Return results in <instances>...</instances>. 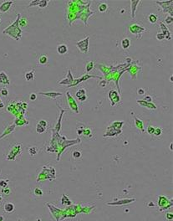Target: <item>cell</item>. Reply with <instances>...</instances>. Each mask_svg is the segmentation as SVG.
<instances>
[{
  "instance_id": "cell-12",
  "label": "cell",
  "mask_w": 173,
  "mask_h": 221,
  "mask_svg": "<svg viewBox=\"0 0 173 221\" xmlns=\"http://www.w3.org/2000/svg\"><path fill=\"white\" fill-rule=\"evenodd\" d=\"M3 208H4L5 212H7V213H12V212H14L15 210L14 205L12 204V203H6L4 205Z\"/></svg>"
},
{
  "instance_id": "cell-26",
  "label": "cell",
  "mask_w": 173,
  "mask_h": 221,
  "mask_svg": "<svg viewBox=\"0 0 173 221\" xmlns=\"http://www.w3.org/2000/svg\"><path fill=\"white\" fill-rule=\"evenodd\" d=\"M161 133H162V129L160 128V127H157V128H155V131H154L153 134L157 137H159V136L161 135Z\"/></svg>"
},
{
  "instance_id": "cell-19",
  "label": "cell",
  "mask_w": 173,
  "mask_h": 221,
  "mask_svg": "<svg viewBox=\"0 0 173 221\" xmlns=\"http://www.w3.org/2000/svg\"><path fill=\"white\" fill-rule=\"evenodd\" d=\"M86 90H85V89L81 88L77 90V92H76V96H77L78 98H80V97H81V96H86Z\"/></svg>"
},
{
  "instance_id": "cell-20",
  "label": "cell",
  "mask_w": 173,
  "mask_h": 221,
  "mask_svg": "<svg viewBox=\"0 0 173 221\" xmlns=\"http://www.w3.org/2000/svg\"><path fill=\"white\" fill-rule=\"evenodd\" d=\"M14 127H15L14 124V125H12L11 127H9V128H8V129H7V130H6V131H5L4 133H3V134H2V135L0 136V139H1L2 137H3L4 136H6L7 134H9V133H11V132H12V131L14 130Z\"/></svg>"
},
{
  "instance_id": "cell-29",
  "label": "cell",
  "mask_w": 173,
  "mask_h": 221,
  "mask_svg": "<svg viewBox=\"0 0 173 221\" xmlns=\"http://www.w3.org/2000/svg\"><path fill=\"white\" fill-rule=\"evenodd\" d=\"M34 194L35 195H37V196H42L43 195V191L40 189H39V188H36V189H34Z\"/></svg>"
},
{
  "instance_id": "cell-36",
  "label": "cell",
  "mask_w": 173,
  "mask_h": 221,
  "mask_svg": "<svg viewBox=\"0 0 173 221\" xmlns=\"http://www.w3.org/2000/svg\"><path fill=\"white\" fill-rule=\"evenodd\" d=\"M143 101L146 102H152V97H151V96H146L144 98Z\"/></svg>"
},
{
  "instance_id": "cell-8",
  "label": "cell",
  "mask_w": 173,
  "mask_h": 221,
  "mask_svg": "<svg viewBox=\"0 0 173 221\" xmlns=\"http://www.w3.org/2000/svg\"><path fill=\"white\" fill-rule=\"evenodd\" d=\"M160 26H161V29L162 30V34L165 35V38H166L167 40H171L172 37H171V34L169 32L168 29L166 28V26L163 24V23H160Z\"/></svg>"
},
{
  "instance_id": "cell-31",
  "label": "cell",
  "mask_w": 173,
  "mask_h": 221,
  "mask_svg": "<svg viewBox=\"0 0 173 221\" xmlns=\"http://www.w3.org/2000/svg\"><path fill=\"white\" fill-rule=\"evenodd\" d=\"M154 131H155V127L153 126H149L148 128H147V132L149 134H153L154 133Z\"/></svg>"
},
{
  "instance_id": "cell-24",
  "label": "cell",
  "mask_w": 173,
  "mask_h": 221,
  "mask_svg": "<svg viewBox=\"0 0 173 221\" xmlns=\"http://www.w3.org/2000/svg\"><path fill=\"white\" fill-rule=\"evenodd\" d=\"M93 68H94V63H93L92 61H90V62H89V63L87 64L86 71L87 72H89Z\"/></svg>"
},
{
  "instance_id": "cell-39",
  "label": "cell",
  "mask_w": 173,
  "mask_h": 221,
  "mask_svg": "<svg viewBox=\"0 0 173 221\" xmlns=\"http://www.w3.org/2000/svg\"><path fill=\"white\" fill-rule=\"evenodd\" d=\"M86 96H81V97H80V98H78V99H79L80 102H85V101L86 100Z\"/></svg>"
},
{
  "instance_id": "cell-23",
  "label": "cell",
  "mask_w": 173,
  "mask_h": 221,
  "mask_svg": "<svg viewBox=\"0 0 173 221\" xmlns=\"http://www.w3.org/2000/svg\"><path fill=\"white\" fill-rule=\"evenodd\" d=\"M36 132L38 133H43L45 132V127H43L42 126H40L39 123L37 124V127H36Z\"/></svg>"
},
{
  "instance_id": "cell-42",
  "label": "cell",
  "mask_w": 173,
  "mask_h": 221,
  "mask_svg": "<svg viewBox=\"0 0 173 221\" xmlns=\"http://www.w3.org/2000/svg\"><path fill=\"white\" fill-rule=\"evenodd\" d=\"M36 221H41V220H40L39 219H38V220H36Z\"/></svg>"
},
{
  "instance_id": "cell-27",
  "label": "cell",
  "mask_w": 173,
  "mask_h": 221,
  "mask_svg": "<svg viewBox=\"0 0 173 221\" xmlns=\"http://www.w3.org/2000/svg\"><path fill=\"white\" fill-rule=\"evenodd\" d=\"M156 38H157V40L161 41V40H163L165 39V35H164L162 33H157V34Z\"/></svg>"
},
{
  "instance_id": "cell-32",
  "label": "cell",
  "mask_w": 173,
  "mask_h": 221,
  "mask_svg": "<svg viewBox=\"0 0 173 221\" xmlns=\"http://www.w3.org/2000/svg\"><path fill=\"white\" fill-rule=\"evenodd\" d=\"M165 22L166 24H172V16H169V17H166V19H165Z\"/></svg>"
},
{
  "instance_id": "cell-40",
  "label": "cell",
  "mask_w": 173,
  "mask_h": 221,
  "mask_svg": "<svg viewBox=\"0 0 173 221\" xmlns=\"http://www.w3.org/2000/svg\"><path fill=\"white\" fill-rule=\"evenodd\" d=\"M0 221H3V216H0Z\"/></svg>"
},
{
  "instance_id": "cell-34",
  "label": "cell",
  "mask_w": 173,
  "mask_h": 221,
  "mask_svg": "<svg viewBox=\"0 0 173 221\" xmlns=\"http://www.w3.org/2000/svg\"><path fill=\"white\" fill-rule=\"evenodd\" d=\"M47 1H39V6L40 7V8H44L45 6H46V4H47Z\"/></svg>"
},
{
  "instance_id": "cell-9",
  "label": "cell",
  "mask_w": 173,
  "mask_h": 221,
  "mask_svg": "<svg viewBox=\"0 0 173 221\" xmlns=\"http://www.w3.org/2000/svg\"><path fill=\"white\" fill-rule=\"evenodd\" d=\"M39 94L43 95V96H46L49 97H51L53 99H55L57 96H62L61 92H55V91H49V92H39Z\"/></svg>"
},
{
  "instance_id": "cell-28",
  "label": "cell",
  "mask_w": 173,
  "mask_h": 221,
  "mask_svg": "<svg viewBox=\"0 0 173 221\" xmlns=\"http://www.w3.org/2000/svg\"><path fill=\"white\" fill-rule=\"evenodd\" d=\"M0 93H1V95H2L3 96H4V97H6V96H9V90H8V89L6 88L2 89L1 91H0Z\"/></svg>"
},
{
  "instance_id": "cell-41",
  "label": "cell",
  "mask_w": 173,
  "mask_h": 221,
  "mask_svg": "<svg viewBox=\"0 0 173 221\" xmlns=\"http://www.w3.org/2000/svg\"><path fill=\"white\" fill-rule=\"evenodd\" d=\"M170 148H171V150H172V143L171 144V147Z\"/></svg>"
},
{
  "instance_id": "cell-35",
  "label": "cell",
  "mask_w": 173,
  "mask_h": 221,
  "mask_svg": "<svg viewBox=\"0 0 173 221\" xmlns=\"http://www.w3.org/2000/svg\"><path fill=\"white\" fill-rule=\"evenodd\" d=\"M2 193H4V194H6V195H8V194L10 193V189H9V188H4V189H2Z\"/></svg>"
},
{
  "instance_id": "cell-15",
  "label": "cell",
  "mask_w": 173,
  "mask_h": 221,
  "mask_svg": "<svg viewBox=\"0 0 173 221\" xmlns=\"http://www.w3.org/2000/svg\"><path fill=\"white\" fill-rule=\"evenodd\" d=\"M34 73H35V70H32L29 72H26L24 74V79L27 81H30L34 78Z\"/></svg>"
},
{
  "instance_id": "cell-37",
  "label": "cell",
  "mask_w": 173,
  "mask_h": 221,
  "mask_svg": "<svg viewBox=\"0 0 173 221\" xmlns=\"http://www.w3.org/2000/svg\"><path fill=\"white\" fill-rule=\"evenodd\" d=\"M137 94L139 96H143L145 94V90L143 88H139L137 90Z\"/></svg>"
},
{
  "instance_id": "cell-16",
  "label": "cell",
  "mask_w": 173,
  "mask_h": 221,
  "mask_svg": "<svg viewBox=\"0 0 173 221\" xmlns=\"http://www.w3.org/2000/svg\"><path fill=\"white\" fill-rule=\"evenodd\" d=\"M130 45V40L129 38H125L122 41H121V46L124 49H129Z\"/></svg>"
},
{
  "instance_id": "cell-6",
  "label": "cell",
  "mask_w": 173,
  "mask_h": 221,
  "mask_svg": "<svg viewBox=\"0 0 173 221\" xmlns=\"http://www.w3.org/2000/svg\"><path fill=\"white\" fill-rule=\"evenodd\" d=\"M137 103L140 104L141 106H144L145 108L151 109V110H155L157 109V106L155 104L151 103V102H146L145 101H141V100H137Z\"/></svg>"
},
{
  "instance_id": "cell-10",
  "label": "cell",
  "mask_w": 173,
  "mask_h": 221,
  "mask_svg": "<svg viewBox=\"0 0 173 221\" xmlns=\"http://www.w3.org/2000/svg\"><path fill=\"white\" fill-rule=\"evenodd\" d=\"M68 46L64 44H59L57 46V51L59 55H64L68 52Z\"/></svg>"
},
{
  "instance_id": "cell-33",
  "label": "cell",
  "mask_w": 173,
  "mask_h": 221,
  "mask_svg": "<svg viewBox=\"0 0 173 221\" xmlns=\"http://www.w3.org/2000/svg\"><path fill=\"white\" fill-rule=\"evenodd\" d=\"M166 219L168 220H172L173 214L172 213H167V214H166Z\"/></svg>"
},
{
  "instance_id": "cell-43",
  "label": "cell",
  "mask_w": 173,
  "mask_h": 221,
  "mask_svg": "<svg viewBox=\"0 0 173 221\" xmlns=\"http://www.w3.org/2000/svg\"><path fill=\"white\" fill-rule=\"evenodd\" d=\"M1 21H2V20H1V18H0V23H1Z\"/></svg>"
},
{
  "instance_id": "cell-11",
  "label": "cell",
  "mask_w": 173,
  "mask_h": 221,
  "mask_svg": "<svg viewBox=\"0 0 173 221\" xmlns=\"http://www.w3.org/2000/svg\"><path fill=\"white\" fill-rule=\"evenodd\" d=\"M49 55H42L39 57V59H38V62L39 65H47L49 63Z\"/></svg>"
},
{
  "instance_id": "cell-2",
  "label": "cell",
  "mask_w": 173,
  "mask_h": 221,
  "mask_svg": "<svg viewBox=\"0 0 173 221\" xmlns=\"http://www.w3.org/2000/svg\"><path fill=\"white\" fill-rule=\"evenodd\" d=\"M134 201H136V199H125L122 200H119L116 202H111V203H107L108 205H127L133 203Z\"/></svg>"
},
{
  "instance_id": "cell-13",
  "label": "cell",
  "mask_w": 173,
  "mask_h": 221,
  "mask_svg": "<svg viewBox=\"0 0 173 221\" xmlns=\"http://www.w3.org/2000/svg\"><path fill=\"white\" fill-rule=\"evenodd\" d=\"M140 3H141V1H131L130 2V3H131V17H132V18H134L135 16H136V6Z\"/></svg>"
},
{
  "instance_id": "cell-21",
  "label": "cell",
  "mask_w": 173,
  "mask_h": 221,
  "mask_svg": "<svg viewBox=\"0 0 173 221\" xmlns=\"http://www.w3.org/2000/svg\"><path fill=\"white\" fill-rule=\"evenodd\" d=\"M107 9H108V6H107V4L105 3H101V4L99 5V11L101 12V13L105 12V11L107 10Z\"/></svg>"
},
{
  "instance_id": "cell-17",
  "label": "cell",
  "mask_w": 173,
  "mask_h": 221,
  "mask_svg": "<svg viewBox=\"0 0 173 221\" xmlns=\"http://www.w3.org/2000/svg\"><path fill=\"white\" fill-rule=\"evenodd\" d=\"M38 152H39V149L37 147H30L29 148V152L31 156L36 155L38 153Z\"/></svg>"
},
{
  "instance_id": "cell-30",
  "label": "cell",
  "mask_w": 173,
  "mask_h": 221,
  "mask_svg": "<svg viewBox=\"0 0 173 221\" xmlns=\"http://www.w3.org/2000/svg\"><path fill=\"white\" fill-rule=\"evenodd\" d=\"M36 99H37V95H36L35 93H31L30 96H29V100L32 101V102H34V101H35Z\"/></svg>"
},
{
  "instance_id": "cell-38",
  "label": "cell",
  "mask_w": 173,
  "mask_h": 221,
  "mask_svg": "<svg viewBox=\"0 0 173 221\" xmlns=\"http://www.w3.org/2000/svg\"><path fill=\"white\" fill-rule=\"evenodd\" d=\"M39 124L40 126L43 127H45V128H46V127H47V122H46L44 120H41V121H39Z\"/></svg>"
},
{
  "instance_id": "cell-18",
  "label": "cell",
  "mask_w": 173,
  "mask_h": 221,
  "mask_svg": "<svg viewBox=\"0 0 173 221\" xmlns=\"http://www.w3.org/2000/svg\"><path fill=\"white\" fill-rule=\"evenodd\" d=\"M148 19H149V21H150V23H151V24H156L157 22V16L156 15H149V17H148Z\"/></svg>"
},
{
  "instance_id": "cell-7",
  "label": "cell",
  "mask_w": 173,
  "mask_h": 221,
  "mask_svg": "<svg viewBox=\"0 0 173 221\" xmlns=\"http://www.w3.org/2000/svg\"><path fill=\"white\" fill-rule=\"evenodd\" d=\"M10 81L7 75V74L4 71H1L0 72V84L2 85H9Z\"/></svg>"
},
{
  "instance_id": "cell-5",
  "label": "cell",
  "mask_w": 173,
  "mask_h": 221,
  "mask_svg": "<svg viewBox=\"0 0 173 221\" xmlns=\"http://www.w3.org/2000/svg\"><path fill=\"white\" fill-rule=\"evenodd\" d=\"M66 95H67V97H68V102H69L70 106L72 108L74 111H75L76 113H78V106H77L76 102L74 101L72 96L70 95V92H66Z\"/></svg>"
},
{
  "instance_id": "cell-4",
  "label": "cell",
  "mask_w": 173,
  "mask_h": 221,
  "mask_svg": "<svg viewBox=\"0 0 173 221\" xmlns=\"http://www.w3.org/2000/svg\"><path fill=\"white\" fill-rule=\"evenodd\" d=\"M13 3H14L13 1H6V2H3V3H1V5H0V12H1V13H7V12L9 10L11 5H12Z\"/></svg>"
},
{
  "instance_id": "cell-22",
  "label": "cell",
  "mask_w": 173,
  "mask_h": 221,
  "mask_svg": "<svg viewBox=\"0 0 173 221\" xmlns=\"http://www.w3.org/2000/svg\"><path fill=\"white\" fill-rule=\"evenodd\" d=\"M72 156L74 158H81L82 154H81V152H80V151L75 150V151H74V152H73Z\"/></svg>"
},
{
  "instance_id": "cell-14",
  "label": "cell",
  "mask_w": 173,
  "mask_h": 221,
  "mask_svg": "<svg viewBox=\"0 0 173 221\" xmlns=\"http://www.w3.org/2000/svg\"><path fill=\"white\" fill-rule=\"evenodd\" d=\"M134 119H135V125H136V127L138 129H140L141 132H144V127H143L142 121L140 120V119H138L136 117H135Z\"/></svg>"
},
{
  "instance_id": "cell-3",
  "label": "cell",
  "mask_w": 173,
  "mask_h": 221,
  "mask_svg": "<svg viewBox=\"0 0 173 221\" xmlns=\"http://www.w3.org/2000/svg\"><path fill=\"white\" fill-rule=\"evenodd\" d=\"M130 31L131 34H141L143 31L146 30V29H145L143 27L138 25V24H132L130 26Z\"/></svg>"
},
{
  "instance_id": "cell-1",
  "label": "cell",
  "mask_w": 173,
  "mask_h": 221,
  "mask_svg": "<svg viewBox=\"0 0 173 221\" xmlns=\"http://www.w3.org/2000/svg\"><path fill=\"white\" fill-rule=\"evenodd\" d=\"M89 37L88 36L86 37L85 40H80V41H78L76 43V45L77 47L79 48V49L83 52V53H87L88 51V48H89Z\"/></svg>"
},
{
  "instance_id": "cell-44",
  "label": "cell",
  "mask_w": 173,
  "mask_h": 221,
  "mask_svg": "<svg viewBox=\"0 0 173 221\" xmlns=\"http://www.w3.org/2000/svg\"><path fill=\"white\" fill-rule=\"evenodd\" d=\"M18 221H23V220H18Z\"/></svg>"
},
{
  "instance_id": "cell-25",
  "label": "cell",
  "mask_w": 173,
  "mask_h": 221,
  "mask_svg": "<svg viewBox=\"0 0 173 221\" xmlns=\"http://www.w3.org/2000/svg\"><path fill=\"white\" fill-rule=\"evenodd\" d=\"M9 183V180H0V187H2L3 189L7 188Z\"/></svg>"
}]
</instances>
